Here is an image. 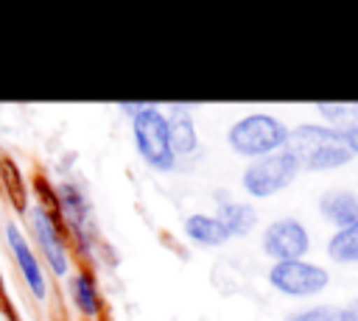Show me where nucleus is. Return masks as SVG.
<instances>
[{
    "label": "nucleus",
    "instance_id": "1",
    "mask_svg": "<svg viewBox=\"0 0 358 321\" xmlns=\"http://www.w3.org/2000/svg\"><path fill=\"white\" fill-rule=\"evenodd\" d=\"M288 154L296 159L299 173H333L347 167L355 156L350 154L338 128L324 123H299L288 131Z\"/></svg>",
    "mask_w": 358,
    "mask_h": 321
},
{
    "label": "nucleus",
    "instance_id": "9",
    "mask_svg": "<svg viewBox=\"0 0 358 321\" xmlns=\"http://www.w3.org/2000/svg\"><path fill=\"white\" fill-rule=\"evenodd\" d=\"M56 198H59V215H62L64 229H70V234L76 237L81 251H87L92 226H90V204H87L84 193L76 184H62L56 190Z\"/></svg>",
    "mask_w": 358,
    "mask_h": 321
},
{
    "label": "nucleus",
    "instance_id": "2",
    "mask_svg": "<svg viewBox=\"0 0 358 321\" xmlns=\"http://www.w3.org/2000/svg\"><path fill=\"white\" fill-rule=\"evenodd\" d=\"M291 126L271 114V112H249L229 123L227 128V145L241 159H260L268 154H277L288 145Z\"/></svg>",
    "mask_w": 358,
    "mask_h": 321
},
{
    "label": "nucleus",
    "instance_id": "5",
    "mask_svg": "<svg viewBox=\"0 0 358 321\" xmlns=\"http://www.w3.org/2000/svg\"><path fill=\"white\" fill-rule=\"evenodd\" d=\"M266 282L274 293L296 301H308L322 296L330 288V271L313 260H288L271 262L266 271Z\"/></svg>",
    "mask_w": 358,
    "mask_h": 321
},
{
    "label": "nucleus",
    "instance_id": "14",
    "mask_svg": "<svg viewBox=\"0 0 358 321\" xmlns=\"http://www.w3.org/2000/svg\"><path fill=\"white\" fill-rule=\"evenodd\" d=\"M324 254L336 265H358V221L344 229H333L324 243Z\"/></svg>",
    "mask_w": 358,
    "mask_h": 321
},
{
    "label": "nucleus",
    "instance_id": "17",
    "mask_svg": "<svg viewBox=\"0 0 358 321\" xmlns=\"http://www.w3.org/2000/svg\"><path fill=\"white\" fill-rule=\"evenodd\" d=\"M282 321H350L344 313V304H305L291 310Z\"/></svg>",
    "mask_w": 358,
    "mask_h": 321
},
{
    "label": "nucleus",
    "instance_id": "4",
    "mask_svg": "<svg viewBox=\"0 0 358 321\" xmlns=\"http://www.w3.org/2000/svg\"><path fill=\"white\" fill-rule=\"evenodd\" d=\"M296 176H299V165L288 154V148H282L277 154L246 162L241 170V190L252 201H268L282 190H288L296 181Z\"/></svg>",
    "mask_w": 358,
    "mask_h": 321
},
{
    "label": "nucleus",
    "instance_id": "15",
    "mask_svg": "<svg viewBox=\"0 0 358 321\" xmlns=\"http://www.w3.org/2000/svg\"><path fill=\"white\" fill-rule=\"evenodd\" d=\"M70 290H73V301H76V307H78L87 318H98V315H101V310H103L101 290H98L95 276H92L87 268H81V271L70 279Z\"/></svg>",
    "mask_w": 358,
    "mask_h": 321
},
{
    "label": "nucleus",
    "instance_id": "13",
    "mask_svg": "<svg viewBox=\"0 0 358 321\" xmlns=\"http://www.w3.org/2000/svg\"><path fill=\"white\" fill-rule=\"evenodd\" d=\"M6 237H8V243H11L14 254H17V262H20V268H22V276H25L28 288L34 290V296H36V299H45L48 285H45V274H42V268H39L36 257H34V248L25 243V237L20 234V229H17L14 223H8V226H6Z\"/></svg>",
    "mask_w": 358,
    "mask_h": 321
},
{
    "label": "nucleus",
    "instance_id": "8",
    "mask_svg": "<svg viewBox=\"0 0 358 321\" xmlns=\"http://www.w3.org/2000/svg\"><path fill=\"white\" fill-rule=\"evenodd\" d=\"M34 229H36V237H39V246L53 268V274H67V246H64V223H62V215L56 212H48L42 207L34 209Z\"/></svg>",
    "mask_w": 358,
    "mask_h": 321
},
{
    "label": "nucleus",
    "instance_id": "3",
    "mask_svg": "<svg viewBox=\"0 0 358 321\" xmlns=\"http://www.w3.org/2000/svg\"><path fill=\"white\" fill-rule=\"evenodd\" d=\"M131 137L140 159L157 173H171L179 167L171 148V137H168V120L159 106L143 103L140 112L131 114Z\"/></svg>",
    "mask_w": 358,
    "mask_h": 321
},
{
    "label": "nucleus",
    "instance_id": "19",
    "mask_svg": "<svg viewBox=\"0 0 358 321\" xmlns=\"http://www.w3.org/2000/svg\"><path fill=\"white\" fill-rule=\"evenodd\" d=\"M0 310H3V315H6L8 321H20V318H17V310H14V304H11V301H8V296H6L3 279H0Z\"/></svg>",
    "mask_w": 358,
    "mask_h": 321
},
{
    "label": "nucleus",
    "instance_id": "10",
    "mask_svg": "<svg viewBox=\"0 0 358 321\" xmlns=\"http://www.w3.org/2000/svg\"><path fill=\"white\" fill-rule=\"evenodd\" d=\"M319 218L333 226V229H344L350 223L358 221V193L350 187H327L319 201H316Z\"/></svg>",
    "mask_w": 358,
    "mask_h": 321
},
{
    "label": "nucleus",
    "instance_id": "20",
    "mask_svg": "<svg viewBox=\"0 0 358 321\" xmlns=\"http://www.w3.org/2000/svg\"><path fill=\"white\" fill-rule=\"evenodd\" d=\"M344 313H347L350 321H358V296H352V299L344 301Z\"/></svg>",
    "mask_w": 358,
    "mask_h": 321
},
{
    "label": "nucleus",
    "instance_id": "16",
    "mask_svg": "<svg viewBox=\"0 0 358 321\" xmlns=\"http://www.w3.org/2000/svg\"><path fill=\"white\" fill-rule=\"evenodd\" d=\"M0 179H3V190L6 195L11 198L14 209H25L28 204V193H25V184H22V176H20V167L11 162V156H3L0 154Z\"/></svg>",
    "mask_w": 358,
    "mask_h": 321
},
{
    "label": "nucleus",
    "instance_id": "6",
    "mask_svg": "<svg viewBox=\"0 0 358 321\" xmlns=\"http://www.w3.org/2000/svg\"><path fill=\"white\" fill-rule=\"evenodd\" d=\"M260 251L271 262L308 260V254L313 251V234L305 226V221L294 215H280L260 226Z\"/></svg>",
    "mask_w": 358,
    "mask_h": 321
},
{
    "label": "nucleus",
    "instance_id": "7",
    "mask_svg": "<svg viewBox=\"0 0 358 321\" xmlns=\"http://www.w3.org/2000/svg\"><path fill=\"white\" fill-rule=\"evenodd\" d=\"M168 120V137H171V148L176 156V165L182 159L196 162L201 156V137L196 128V117H193V106L187 103H171L165 112Z\"/></svg>",
    "mask_w": 358,
    "mask_h": 321
},
{
    "label": "nucleus",
    "instance_id": "11",
    "mask_svg": "<svg viewBox=\"0 0 358 321\" xmlns=\"http://www.w3.org/2000/svg\"><path fill=\"white\" fill-rule=\"evenodd\" d=\"M221 226L227 229L229 240L232 237H249L260 229V209L252 204V201H241V198H224L215 204V212H213Z\"/></svg>",
    "mask_w": 358,
    "mask_h": 321
},
{
    "label": "nucleus",
    "instance_id": "18",
    "mask_svg": "<svg viewBox=\"0 0 358 321\" xmlns=\"http://www.w3.org/2000/svg\"><path fill=\"white\" fill-rule=\"evenodd\" d=\"M341 137H344V142H347L350 154H352V156H358V123L344 126V128H341Z\"/></svg>",
    "mask_w": 358,
    "mask_h": 321
},
{
    "label": "nucleus",
    "instance_id": "12",
    "mask_svg": "<svg viewBox=\"0 0 358 321\" xmlns=\"http://www.w3.org/2000/svg\"><path fill=\"white\" fill-rule=\"evenodd\" d=\"M182 232L199 248H221L229 243L227 229L221 226V221L213 212H190L182 223Z\"/></svg>",
    "mask_w": 358,
    "mask_h": 321
}]
</instances>
